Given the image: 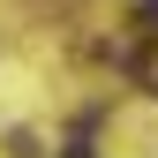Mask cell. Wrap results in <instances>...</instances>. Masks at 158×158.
Masks as SVG:
<instances>
[{"instance_id":"6da1fadb","label":"cell","mask_w":158,"mask_h":158,"mask_svg":"<svg viewBox=\"0 0 158 158\" xmlns=\"http://www.w3.org/2000/svg\"><path fill=\"white\" fill-rule=\"evenodd\" d=\"M128 23H135V38H158V0H135Z\"/></svg>"}]
</instances>
